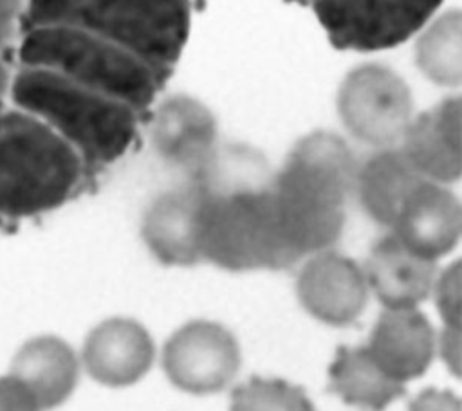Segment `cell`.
I'll return each mask as SVG.
<instances>
[{"instance_id": "1", "label": "cell", "mask_w": 462, "mask_h": 411, "mask_svg": "<svg viewBox=\"0 0 462 411\" xmlns=\"http://www.w3.org/2000/svg\"><path fill=\"white\" fill-rule=\"evenodd\" d=\"M357 162L332 132L301 137L271 177L274 215L292 263L330 249L341 236Z\"/></svg>"}, {"instance_id": "2", "label": "cell", "mask_w": 462, "mask_h": 411, "mask_svg": "<svg viewBox=\"0 0 462 411\" xmlns=\"http://www.w3.org/2000/svg\"><path fill=\"white\" fill-rule=\"evenodd\" d=\"M271 177L254 157L245 169L231 171L227 155L217 151L193 178L200 189L202 260L233 272L294 265L280 236Z\"/></svg>"}, {"instance_id": "3", "label": "cell", "mask_w": 462, "mask_h": 411, "mask_svg": "<svg viewBox=\"0 0 462 411\" xmlns=\"http://www.w3.org/2000/svg\"><path fill=\"white\" fill-rule=\"evenodd\" d=\"M20 25H60L108 40L166 81L191 27L189 0H25Z\"/></svg>"}, {"instance_id": "4", "label": "cell", "mask_w": 462, "mask_h": 411, "mask_svg": "<svg viewBox=\"0 0 462 411\" xmlns=\"http://www.w3.org/2000/svg\"><path fill=\"white\" fill-rule=\"evenodd\" d=\"M9 96L13 105L67 141L88 173L121 159L134 144L143 119L121 101L31 67H18Z\"/></svg>"}, {"instance_id": "5", "label": "cell", "mask_w": 462, "mask_h": 411, "mask_svg": "<svg viewBox=\"0 0 462 411\" xmlns=\"http://www.w3.org/2000/svg\"><path fill=\"white\" fill-rule=\"evenodd\" d=\"M88 171L52 128L0 101V216L29 218L70 200Z\"/></svg>"}, {"instance_id": "6", "label": "cell", "mask_w": 462, "mask_h": 411, "mask_svg": "<svg viewBox=\"0 0 462 411\" xmlns=\"http://www.w3.org/2000/svg\"><path fill=\"white\" fill-rule=\"evenodd\" d=\"M16 59L18 67L47 70L121 101L141 117L150 114L164 83L130 50L90 32L60 25L22 29Z\"/></svg>"}, {"instance_id": "7", "label": "cell", "mask_w": 462, "mask_h": 411, "mask_svg": "<svg viewBox=\"0 0 462 411\" xmlns=\"http://www.w3.org/2000/svg\"><path fill=\"white\" fill-rule=\"evenodd\" d=\"M442 4L444 0H318L312 9L334 47L374 52L417 36Z\"/></svg>"}, {"instance_id": "8", "label": "cell", "mask_w": 462, "mask_h": 411, "mask_svg": "<svg viewBox=\"0 0 462 411\" xmlns=\"http://www.w3.org/2000/svg\"><path fill=\"white\" fill-rule=\"evenodd\" d=\"M336 106L343 126L375 148L395 146L413 119L408 83L381 63L352 68L339 85Z\"/></svg>"}, {"instance_id": "9", "label": "cell", "mask_w": 462, "mask_h": 411, "mask_svg": "<svg viewBox=\"0 0 462 411\" xmlns=\"http://www.w3.org/2000/svg\"><path fill=\"white\" fill-rule=\"evenodd\" d=\"M162 366L179 389L195 395L215 393L235 379L240 368V348L222 324L191 321L166 341Z\"/></svg>"}, {"instance_id": "10", "label": "cell", "mask_w": 462, "mask_h": 411, "mask_svg": "<svg viewBox=\"0 0 462 411\" xmlns=\"http://www.w3.org/2000/svg\"><path fill=\"white\" fill-rule=\"evenodd\" d=\"M150 139L157 155L189 180L200 177L218 151L213 112L186 94L162 99L150 114Z\"/></svg>"}, {"instance_id": "11", "label": "cell", "mask_w": 462, "mask_h": 411, "mask_svg": "<svg viewBox=\"0 0 462 411\" xmlns=\"http://www.w3.org/2000/svg\"><path fill=\"white\" fill-rule=\"evenodd\" d=\"M301 306L316 319L343 326L365 310L368 285L363 269L336 251H319L301 267L296 279Z\"/></svg>"}, {"instance_id": "12", "label": "cell", "mask_w": 462, "mask_h": 411, "mask_svg": "<svg viewBox=\"0 0 462 411\" xmlns=\"http://www.w3.org/2000/svg\"><path fill=\"white\" fill-rule=\"evenodd\" d=\"M390 229V234L408 251L437 261L458 243L460 202L444 184L420 180L401 204Z\"/></svg>"}, {"instance_id": "13", "label": "cell", "mask_w": 462, "mask_h": 411, "mask_svg": "<svg viewBox=\"0 0 462 411\" xmlns=\"http://www.w3.org/2000/svg\"><path fill=\"white\" fill-rule=\"evenodd\" d=\"M460 99L446 97L410 121L399 150L424 180L446 186L460 178Z\"/></svg>"}, {"instance_id": "14", "label": "cell", "mask_w": 462, "mask_h": 411, "mask_svg": "<svg viewBox=\"0 0 462 411\" xmlns=\"http://www.w3.org/2000/svg\"><path fill=\"white\" fill-rule=\"evenodd\" d=\"M141 234L164 265H195L202 260L200 189L195 180L159 195L143 216Z\"/></svg>"}, {"instance_id": "15", "label": "cell", "mask_w": 462, "mask_h": 411, "mask_svg": "<svg viewBox=\"0 0 462 411\" xmlns=\"http://www.w3.org/2000/svg\"><path fill=\"white\" fill-rule=\"evenodd\" d=\"M153 353V341L137 321L114 317L87 335L81 357L94 380L121 388L137 382L150 370Z\"/></svg>"}, {"instance_id": "16", "label": "cell", "mask_w": 462, "mask_h": 411, "mask_svg": "<svg viewBox=\"0 0 462 411\" xmlns=\"http://www.w3.org/2000/svg\"><path fill=\"white\" fill-rule=\"evenodd\" d=\"M365 348L388 377L404 384L428 370L435 353V332L417 308H386Z\"/></svg>"}, {"instance_id": "17", "label": "cell", "mask_w": 462, "mask_h": 411, "mask_svg": "<svg viewBox=\"0 0 462 411\" xmlns=\"http://www.w3.org/2000/svg\"><path fill=\"white\" fill-rule=\"evenodd\" d=\"M363 272L384 308H415L431 294L437 279L435 261L408 251L392 234L372 247Z\"/></svg>"}, {"instance_id": "18", "label": "cell", "mask_w": 462, "mask_h": 411, "mask_svg": "<svg viewBox=\"0 0 462 411\" xmlns=\"http://www.w3.org/2000/svg\"><path fill=\"white\" fill-rule=\"evenodd\" d=\"M34 395L42 411L65 402L78 382L72 348L54 335L29 339L13 359V371Z\"/></svg>"}, {"instance_id": "19", "label": "cell", "mask_w": 462, "mask_h": 411, "mask_svg": "<svg viewBox=\"0 0 462 411\" xmlns=\"http://www.w3.org/2000/svg\"><path fill=\"white\" fill-rule=\"evenodd\" d=\"M420 180L424 178L399 146L379 148L357 166L354 193L374 222L390 227L401 204Z\"/></svg>"}, {"instance_id": "20", "label": "cell", "mask_w": 462, "mask_h": 411, "mask_svg": "<svg viewBox=\"0 0 462 411\" xmlns=\"http://www.w3.org/2000/svg\"><path fill=\"white\" fill-rule=\"evenodd\" d=\"M328 391L345 404L368 411H383L406 393L404 384L388 377L365 346H339L328 368Z\"/></svg>"}, {"instance_id": "21", "label": "cell", "mask_w": 462, "mask_h": 411, "mask_svg": "<svg viewBox=\"0 0 462 411\" xmlns=\"http://www.w3.org/2000/svg\"><path fill=\"white\" fill-rule=\"evenodd\" d=\"M415 63L420 72L440 87L462 81V18L458 11L435 16L419 34Z\"/></svg>"}, {"instance_id": "22", "label": "cell", "mask_w": 462, "mask_h": 411, "mask_svg": "<svg viewBox=\"0 0 462 411\" xmlns=\"http://www.w3.org/2000/svg\"><path fill=\"white\" fill-rule=\"evenodd\" d=\"M229 411H316L300 386L282 379L251 377L231 391Z\"/></svg>"}, {"instance_id": "23", "label": "cell", "mask_w": 462, "mask_h": 411, "mask_svg": "<svg viewBox=\"0 0 462 411\" xmlns=\"http://www.w3.org/2000/svg\"><path fill=\"white\" fill-rule=\"evenodd\" d=\"M439 312L449 328H460V263L449 265L433 285Z\"/></svg>"}, {"instance_id": "24", "label": "cell", "mask_w": 462, "mask_h": 411, "mask_svg": "<svg viewBox=\"0 0 462 411\" xmlns=\"http://www.w3.org/2000/svg\"><path fill=\"white\" fill-rule=\"evenodd\" d=\"M0 411H42L29 388L13 373L0 377Z\"/></svg>"}, {"instance_id": "25", "label": "cell", "mask_w": 462, "mask_h": 411, "mask_svg": "<svg viewBox=\"0 0 462 411\" xmlns=\"http://www.w3.org/2000/svg\"><path fill=\"white\" fill-rule=\"evenodd\" d=\"M410 411H462L460 398L448 389L428 388L410 400Z\"/></svg>"}, {"instance_id": "26", "label": "cell", "mask_w": 462, "mask_h": 411, "mask_svg": "<svg viewBox=\"0 0 462 411\" xmlns=\"http://www.w3.org/2000/svg\"><path fill=\"white\" fill-rule=\"evenodd\" d=\"M440 352L448 366L455 375H458L460 370V328H444L442 341H440Z\"/></svg>"}, {"instance_id": "27", "label": "cell", "mask_w": 462, "mask_h": 411, "mask_svg": "<svg viewBox=\"0 0 462 411\" xmlns=\"http://www.w3.org/2000/svg\"><path fill=\"white\" fill-rule=\"evenodd\" d=\"M23 2L25 0H0V23L13 27L14 20L20 18Z\"/></svg>"}, {"instance_id": "28", "label": "cell", "mask_w": 462, "mask_h": 411, "mask_svg": "<svg viewBox=\"0 0 462 411\" xmlns=\"http://www.w3.org/2000/svg\"><path fill=\"white\" fill-rule=\"evenodd\" d=\"M11 70L7 67V61L5 58L2 56V50H0V101L5 99V96L9 94V87H11Z\"/></svg>"}, {"instance_id": "29", "label": "cell", "mask_w": 462, "mask_h": 411, "mask_svg": "<svg viewBox=\"0 0 462 411\" xmlns=\"http://www.w3.org/2000/svg\"><path fill=\"white\" fill-rule=\"evenodd\" d=\"M11 34H13V27L0 23V50L5 47V43H7L9 38H11Z\"/></svg>"}, {"instance_id": "30", "label": "cell", "mask_w": 462, "mask_h": 411, "mask_svg": "<svg viewBox=\"0 0 462 411\" xmlns=\"http://www.w3.org/2000/svg\"><path fill=\"white\" fill-rule=\"evenodd\" d=\"M303 2H309V4H314V2H318V0H303Z\"/></svg>"}]
</instances>
